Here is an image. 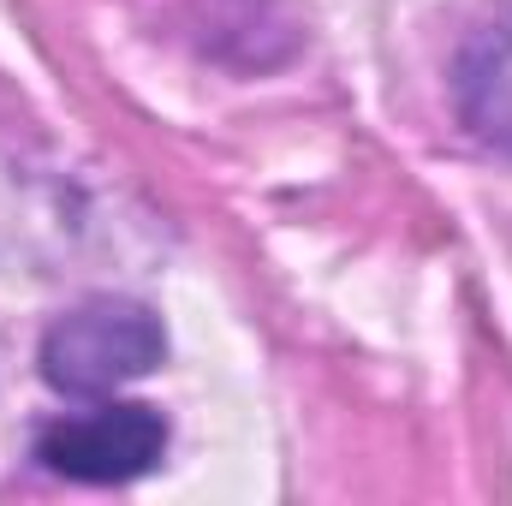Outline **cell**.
Wrapping results in <instances>:
<instances>
[{"instance_id": "obj_1", "label": "cell", "mask_w": 512, "mask_h": 506, "mask_svg": "<svg viewBox=\"0 0 512 506\" xmlns=\"http://www.w3.org/2000/svg\"><path fill=\"white\" fill-rule=\"evenodd\" d=\"M167 358V328L137 298H84L42 334V381L66 399H102Z\"/></svg>"}, {"instance_id": "obj_2", "label": "cell", "mask_w": 512, "mask_h": 506, "mask_svg": "<svg viewBox=\"0 0 512 506\" xmlns=\"http://www.w3.org/2000/svg\"><path fill=\"white\" fill-rule=\"evenodd\" d=\"M36 465L66 483H131L161 465L167 417L155 405H102L90 417H60L36 429Z\"/></svg>"}, {"instance_id": "obj_3", "label": "cell", "mask_w": 512, "mask_h": 506, "mask_svg": "<svg viewBox=\"0 0 512 506\" xmlns=\"http://www.w3.org/2000/svg\"><path fill=\"white\" fill-rule=\"evenodd\" d=\"M453 96H459V120L477 131L483 143L512 155V6L495 12L453 66Z\"/></svg>"}]
</instances>
